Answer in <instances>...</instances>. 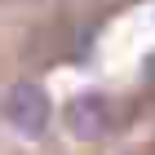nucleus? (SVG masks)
<instances>
[{"instance_id": "f257e3e1", "label": "nucleus", "mask_w": 155, "mask_h": 155, "mask_svg": "<svg viewBox=\"0 0 155 155\" xmlns=\"http://www.w3.org/2000/svg\"><path fill=\"white\" fill-rule=\"evenodd\" d=\"M0 107H5V120H9L18 133H27V137H40V133L49 129V115H53L49 93L40 84H13Z\"/></svg>"}, {"instance_id": "7ed1b4c3", "label": "nucleus", "mask_w": 155, "mask_h": 155, "mask_svg": "<svg viewBox=\"0 0 155 155\" xmlns=\"http://www.w3.org/2000/svg\"><path fill=\"white\" fill-rule=\"evenodd\" d=\"M142 75H146V80L155 84V53H151V58H146V67H142Z\"/></svg>"}, {"instance_id": "f03ea898", "label": "nucleus", "mask_w": 155, "mask_h": 155, "mask_svg": "<svg viewBox=\"0 0 155 155\" xmlns=\"http://www.w3.org/2000/svg\"><path fill=\"white\" fill-rule=\"evenodd\" d=\"M67 129L80 137V142H97L115 129V111H111V97L89 89V93H75L67 102Z\"/></svg>"}]
</instances>
